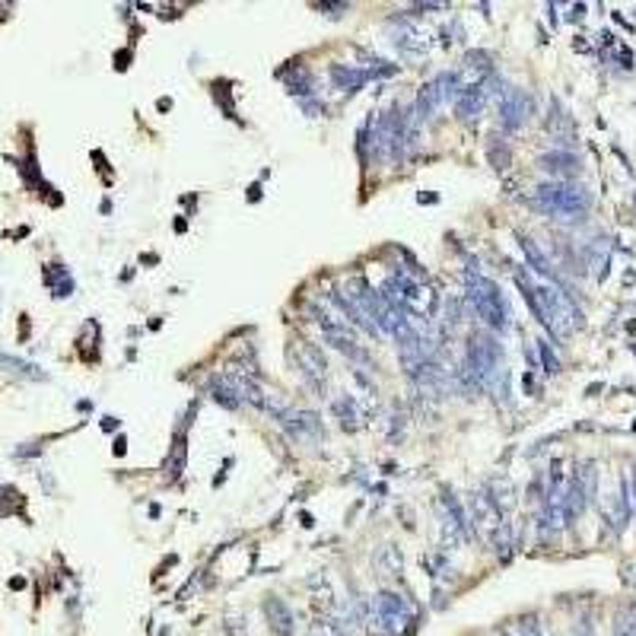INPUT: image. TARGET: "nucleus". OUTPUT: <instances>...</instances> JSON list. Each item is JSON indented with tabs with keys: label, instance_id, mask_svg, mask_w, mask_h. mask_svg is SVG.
<instances>
[{
	"label": "nucleus",
	"instance_id": "nucleus-5",
	"mask_svg": "<svg viewBox=\"0 0 636 636\" xmlns=\"http://www.w3.org/2000/svg\"><path fill=\"white\" fill-rule=\"evenodd\" d=\"M411 140H417L414 125L405 118V112L398 106H391L388 112L376 121V127H372V150H376L379 159H388V163L401 156Z\"/></svg>",
	"mask_w": 636,
	"mask_h": 636
},
{
	"label": "nucleus",
	"instance_id": "nucleus-27",
	"mask_svg": "<svg viewBox=\"0 0 636 636\" xmlns=\"http://www.w3.org/2000/svg\"><path fill=\"white\" fill-rule=\"evenodd\" d=\"M633 493H636V468H633Z\"/></svg>",
	"mask_w": 636,
	"mask_h": 636
},
{
	"label": "nucleus",
	"instance_id": "nucleus-26",
	"mask_svg": "<svg viewBox=\"0 0 636 636\" xmlns=\"http://www.w3.org/2000/svg\"><path fill=\"white\" fill-rule=\"evenodd\" d=\"M573 636H592V623H589V621H583V623H579V627H576V633H573Z\"/></svg>",
	"mask_w": 636,
	"mask_h": 636
},
{
	"label": "nucleus",
	"instance_id": "nucleus-25",
	"mask_svg": "<svg viewBox=\"0 0 636 636\" xmlns=\"http://www.w3.org/2000/svg\"><path fill=\"white\" fill-rule=\"evenodd\" d=\"M623 583H630V585H636V564H630V566H623Z\"/></svg>",
	"mask_w": 636,
	"mask_h": 636
},
{
	"label": "nucleus",
	"instance_id": "nucleus-18",
	"mask_svg": "<svg viewBox=\"0 0 636 636\" xmlns=\"http://www.w3.org/2000/svg\"><path fill=\"white\" fill-rule=\"evenodd\" d=\"M519 246H522L525 258L531 261V267H535L538 274H544V277H550V274H554V267H550V261L544 258V252H541V248L535 246V242H531L528 236H519Z\"/></svg>",
	"mask_w": 636,
	"mask_h": 636
},
{
	"label": "nucleus",
	"instance_id": "nucleus-2",
	"mask_svg": "<svg viewBox=\"0 0 636 636\" xmlns=\"http://www.w3.org/2000/svg\"><path fill=\"white\" fill-rule=\"evenodd\" d=\"M464 293H468V303L477 315L484 318V325L490 331H509V305H506V296L490 277L477 271H468L464 274Z\"/></svg>",
	"mask_w": 636,
	"mask_h": 636
},
{
	"label": "nucleus",
	"instance_id": "nucleus-8",
	"mask_svg": "<svg viewBox=\"0 0 636 636\" xmlns=\"http://www.w3.org/2000/svg\"><path fill=\"white\" fill-rule=\"evenodd\" d=\"M528 115H531V99L525 89L506 87L500 93V125H503V131H519L528 121Z\"/></svg>",
	"mask_w": 636,
	"mask_h": 636
},
{
	"label": "nucleus",
	"instance_id": "nucleus-13",
	"mask_svg": "<svg viewBox=\"0 0 636 636\" xmlns=\"http://www.w3.org/2000/svg\"><path fill=\"white\" fill-rule=\"evenodd\" d=\"M369 80H372L369 70H360V67H350V64H331V83L338 89H344V93H357Z\"/></svg>",
	"mask_w": 636,
	"mask_h": 636
},
{
	"label": "nucleus",
	"instance_id": "nucleus-4",
	"mask_svg": "<svg viewBox=\"0 0 636 636\" xmlns=\"http://www.w3.org/2000/svg\"><path fill=\"white\" fill-rule=\"evenodd\" d=\"M500 360H503V347L490 338V334H471L468 341V357H464V382L474 388H487L493 376L500 372Z\"/></svg>",
	"mask_w": 636,
	"mask_h": 636
},
{
	"label": "nucleus",
	"instance_id": "nucleus-21",
	"mask_svg": "<svg viewBox=\"0 0 636 636\" xmlns=\"http://www.w3.org/2000/svg\"><path fill=\"white\" fill-rule=\"evenodd\" d=\"M614 636H636V604H627V608L617 614Z\"/></svg>",
	"mask_w": 636,
	"mask_h": 636
},
{
	"label": "nucleus",
	"instance_id": "nucleus-22",
	"mask_svg": "<svg viewBox=\"0 0 636 636\" xmlns=\"http://www.w3.org/2000/svg\"><path fill=\"white\" fill-rule=\"evenodd\" d=\"M182 468H185V436L175 439V452H172V462H166V474L175 481L182 474Z\"/></svg>",
	"mask_w": 636,
	"mask_h": 636
},
{
	"label": "nucleus",
	"instance_id": "nucleus-20",
	"mask_svg": "<svg viewBox=\"0 0 636 636\" xmlns=\"http://www.w3.org/2000/svg\"><path fill=\"white\" fill-rule=\"evenodd\" d=\"M309 636H347V630H344V623H341V621L322 614V617H315V623L309 627Z\"/></svg>",
	"mask_w": 636,
	"mask_h": 636
},
{
	"label": "nucleus",
	"instance_id": "nucleus-6",
	"mask_svg": "<svg viewBox=\"0 0 636 636\" xmlns=\"http://www.w3.org/2000/svg\"><path fill=\"white\" fill-rule=\"evenodd\" d=\"M372 617L385 636H401L414 630V608L398 592H379L376 602H372Z\"/></svg>",
	"mask_w": 636,
	"mask_h": 636
},
{
	"label": "nucleus",
	"instance_id": "nucleus-17",
	"mask_svg": "<svg viewBox=\"0 0 636 636\" xmlns=\"http://www.w3.org/2000/svg\"><path fill=\"white\" fill-rule=\"evenodd\" d=\"M401 566H405V560H401V550L391 547V544H385V547L376 554V570L382 573V576H398V573H401Z\"/></svg>",
	"mask_w": 636,
	"mask_h": 636
},
{
	"label": "nucleus",
	"instance_id": "nucleus-12",
	"mask_svg": "<svg viewBox=\"0 0 636 636\" xmlns=\"http://www.w3.org/2000/svg\"><path fill=\"white\" fill-rule=\"evenodd\" d=\"M541 169L550 175H556V179L564 182V179H573V175H579V156L570 150H554V153H544L541 156Z\"/></svg>",
	"mask_w": 636,
	"mask_h": 636
},
{
	"label": "nucleus",
	"instance_id": "nucleus-14",
	"mask_svg": "<svg viewBox=\"0 0 636 636\" xmlns=\"http://www.w3.org/2000/svg\"><path fill=\"white\" fill-rule=\"evenodd\" d=\"M331 407H334V414H338V420H341L344 430H357V426L363 424V414H360L357 401H353L350 395H338L331 401Z\"/></svg>",
	"mask_w": 636,
	"mask_h": 636
},
{
	"label": "nucleus",
	"instance_id": "nucleus-16",
	"mask_svg": "<svg viewBox=\"0 0 636 636\" xmlns=\"http://www.w3.org/2000/svg\"><path fill=\"white\" fill-rule=\"evenodd\" d=\"M503 636H544V633H541V623H538L535 614H522V617H512V621L503 623Z\"/></svg>",
	"mask_w": 636,
	"mask_h": 636
},
{
	"label": "nucleus",
	"instance_id": "nucleus-23",
	"mask_svg": "<svg viewBox=\"0 0 636 636\" xmlns=\"http://www.w3.org/2000/svg\"><path fill=\"white\" fill-rule=\"evenodd\" d=\"M290 93L293 96H309L312 93V77H309V70L305 67H296V73H293V80H290Z\"/></svg>",
	"mask_w": 636,
	"mask_h": 636
},
{
	"label": "nucleus",
	"instance_id": "nucleus-24",
	"mask_svg": "<svg viewBox=\"0 0 636 636\" xmlns=\"http://www.w3.org/2000/svg\"><path fill=\"white\" fill-rule=\"evenodd\" d=\"M538 350H541V363H544V372H550V376H556L560 372V360L554 357V350H550L547 341H538Z\"/></svg>",
	"mask_w": 636,
	"mask_h": 636
},
{
	"label": "nucleus",
	"instance_id": "nucleus-9",
	"mask_svg": "<svg viewBox=\"0 0 636 636\" xmlns=\"http://www.w3.org/2000/svg\"><path fill=\"white\" fill-rule=\"evenodd\" d=\"M293 360H296L299 372H303V379L309 385H315V388L325 385L328 360H325V353L318 350L315 344H309V341H296V344H293Z\"/></svg>",
	"mask_w": 636,
	"mask_h": 636
},
{
	"label": "nucleus",
	"instance_id": "nucleus-10",
	"mask_svg": "<svg viewBox=\"0 0 636 636\" xmlns=\"http://www.w3.org/2000/svg\"><path fill=\"white\" fill-rule=\"evenodd\" d=\"M265 614H267V627L277 636H293L296 633V617H293L290 604L284 598H265Z\"/></svg>",
	"mask_w": 636,
	"mask_h": 636
},
{
	"label": "nucleus",
	"instance_id": "nucleus-3",
	"mask_svg": "<svg viewBox=\"0 0 636 636\" xmlns=\"http://www.w3.org/2000/svg\"><path fill=\"white\" fill-rule=\"evenodd\" d=\"M535 204L544 213H554V217L579 220L589 210L592 198L583 185H573V182H544V185L535 188Z\"/></svg>",
	"mask_w": 636,
	"mask_h": 636
},
{
	"label": "nucleus",
	"instance_id": "nucleus-7",
	"mask_svg": "<svg viewBox=\"0 0 636 636\" xmlns=\"http://www.w3.org/2000/svg\"><path fill=\"white\" fill-rule=\"evenodd\" d=\"M388 35H391V45L398 48V54L405 58H426L430 51V35L411 20H391L388 23Z\"/></svg>",
	"mask_w": 636,
	"mask_h": 636
},
{
	"label": "nucleus",
	"instance_id": "nucleus-15",
	"mask_svg": "<svg viewBox=\"0 0 636 636\" xmlns=\"http://www.w3.org/2000/svg\"><path fill=\"white\" fill-rule=\"evenodd\" d=\"M280 420H284L290 430H296V433H318V430H322V424H318V417L312 411H290V407H286Z\"/></svg>",
	"mask_w": 636,
	"mask_h": 636
},
{
	"label": "nucleus",
	"instance_id": "nucleus-11",
	"mask_svg": "<svg viewBox=\"0 0 636 636\" xmlns=\"http://www.w3.org/2000/svg\"><path fill=\"white\" fill-rule=\"evenodd\" d=\"M210 395L217 405L223 407H238L242 405V382H238V376H229V372H223V376H213L210 379Z\"/></svg>",
	"mask_w": 636,
	"mask_h": 636
},
{
	"label": "nucleus",
	"instance_id": "nucleus-1",
	"mask_svg": "<svg viewBox=\"0 0 636 636\" xmlns=\"http://www.w3.org/2000/svg\"><path fill=\"white\" fill-rule=\"evenodd\" d=\"M516 284L522 290V296L528 299L531 312L541 318V325L550 328L556 338H566L576 328H583V312L566 299V293L554 290V286H538L531 284L528 274H516Z\"/></svg>",
	"mask_w": 636,
	"mask_h": 636
},
{
	"label": "nucleus",
	"instance_id": "nucleus-19",
	"mask_svg": "<svg viewBox=\"0 0 636 636\" xmlns=\"http://www.w3.org/2000/svg\"><path fill=\"white\" fill-rule=\"evenodd\" d=\"M0 369L16 372V376H23V379H45V372H42L35 363H26V360L7 357V353H0Z\"/></svg>",
	"mask_w": 636,
	"mask_h": 636
}]
</instances>
